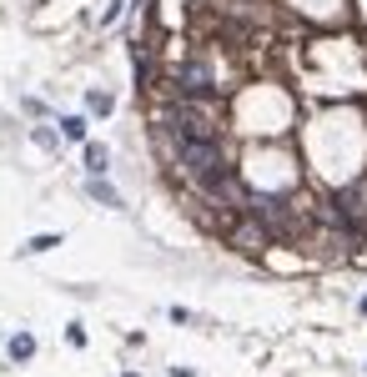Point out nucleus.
<instances>
[{
    "mask_svg": "<svg viewBox=\"0 0 367 377\" xmlns=\"http://www.w3.org/2000/svg\"><path fill=\"white\" fill-rule=\"evenodd\" d=\"M162 126L176 141H201V136H217V106L206 96H181L162 111Z\"/></svg>",
    "mask_w": 367,
    "mask_h": 377,
    "instance_id": "1",
    "label": "nucleus"
},
{
    "mask_svg": "<svg viewBox=\"0 0 367 377\" xmlns=\"http://www.w3.org/2000/svg\"><path fill=\"white\" fill-rule=\"evenodd\" d=\"M176 167H181V176H186V181L206 186L217 171H227V156H222L217 136H201V141H176Z\"/></svg>",
    "mask_w": 367,
    "mask_h": 377,
    "instance_id": "2",
    "label": "nucleus"
},
{
    "mask_svg": "<svg viewBox=\"0 0 367 377\" xmlns=\"http://www.w3.org/2000/svg\"><path fill=\"white\" fill-rule=\"evenodd\" d=\"M247 217H256L272 237L297 232V211H292V201H287V196H272V191H252V196H247Z\"/></svg>",
    "mask_w": 367,
    "mask_h": 377,
    "instance_id": "3",
    "label": "nucleus"
},
{
    "mask_svg": "<svg viewBox=\"0 0 367 377\" xmlns=\"http://www.w3.org/2000/svg\"><path fill=\"white\" fill-rule=\"evenodd\" d=\"M201 191H206V196H212V201H227L232 211H247V196H252V191L242 186V176H237L232 167H227V171H217V176H212V181H206Z\"/></svg>",
    "mask_w": 367,
    "mask_h": 377,
    "instance_id": "4",
    "label": "nucleus"
},
{
    "mask_svg": "<svg viewBox=\"0 0 367 377\" xmlns=\"http://www.w3.org/2000/svg\"><path fill=\"white\" fill-rule=\"evenodd\" d=\"M176 91H181V96H212V91H217L212 66H206L201 56H196V61H186V66L176 71Z\"/></svg>",
    "mask_w": 367,
    "mask_h": 377,
    "instance_id": "5",
    "label": "nucleus"
},
{
    "mask_svg": "<svg viewBox=\"0 0 367 377\" xmlns=\"http://www.w3.org/2000/svg\"><path fill=\"white\" fill-rule=\"evenodd\" d=\"M267 242H272V232L261 227L256 217H247V222H242V227L232 232V247H237V252H252V257H256L261 247H267Z\"/></svg>",
    "mask_w": 367,
    "mask_h": 377,
    "instance_id": "6",
    "label": "nucleus"
},
{
    "mask_svg": "<svg viewBox=\"0 0 367 377\" xmlns=\"http://www.w3.org/2000/svg\"><path fill=\"white\" fill-rule=\"evenodd\" d=\"M106 161H111V151H106V146H101V141H86V171H91V176L106 171Z\"/></svg>",
    "mask_w": 367,
    "mask_h": 377,
    "instance_id": "7",
    "label": "nucleus"
},
{
    "mask_svg": "<svg viewBox=\"0 0 367 377\" xmlns=\"http://www.w3.org/2000/svg\"><path fill=\"white\" fill-rule=\"evenodd\" d=\"M11 357H16V362H30V357H35V337H30V332H16V337H11Z\"/></svg>",
    "mask_w": 367,
    "mask_h": 377,
    "instance_id": "8",
    "label": "nucleus"
},
{
    "mask_svg": "<svg viewBox=\"0 0 367 377\" xmlns=\"http://www.w3.org/2000/svg\"><path fill=\"white\" fill-rule=\"evenodd\" d=\"M86 191H91V196H96L101 206H121V196H116V191H111L106 181H101V176H91V181H86Z\"/></svg>",
    "mask_w": 367,
    "mask_h": 377,
    "instance_id": "9",
    "label": "nucleus"
},
{
    "mask_svg": "<svg viewBox=\"0 0 367 377\" xmlns=\"http://www.w3.org/2000/svg\"><path fill=\"white\" fill-rule=\"evenodd\" d=\"M50 247H61L56 232H45V237H30V242H26V252H50Z\"/></svg>",
    "mask_w": 367,
    "mask_h": 377,
    "instance_id": "10",
    "label": "nucleus"
},
{
    "mask_svg": "<svg viewBox=\"0 0 367 377\" xmlns=\"http://www.w3.org/2000/svg\"><path fill=\"white\" fill-rule=\"evenodd\" d=\"M86 106H91L96 116H106V111H111V96H106V91H91V96H86Z\"/></svg>",
    "mask_w": 367,
    "mask_h": 377,
    "instance_id": "11",
    "label": "nucleus"
},
{
    "mask_svg": "<svg viewBox=\"0 0 367 377\" xmlns=\"http://www.w3.org/2000/svg\"><path fill=\"white\" fill-rule=\"evenodd\" d=\"M61 131H66L71 141H86V121H81V116H66V121H61Z\"/></svg>",
    "mask_w": 367,
    "mask_h": 377,
    "instance_id": "12",
    "label": "nucleus"
},
{
    "mask_svg": "<svg viewBox=\"0 0 367 377\" xmlns=\"http://www.w3.org/2000/svg\"><path fill=\"white\" fill-rule=\"evenodd\" d=\"M121 6H126V0H111V6H106V11H101V26H116V16H121Z\"/></svg>",
    "mask_w": 367,
    "mask_h": 377,
    "instance_id": "13",
    "label": "nucleus"
},
{
    "mask_svg": "<svg viewBox=\"0 0 367 377\" xmlns=\"http://www.w3.org/2000/svg\"><path fill=\"white\" fill-rule=\"evenodd\" d=\"M362 312H367V297H362Z\"/></svg>",
    "mask_w": 367,
    "mask_h": 377,
    "instance_id": "14",
    "label": "nucleus"
}]
</instances>
